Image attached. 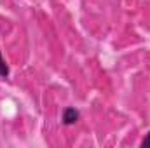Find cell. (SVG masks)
Segmentation results:
<instances>
[{
  "label": "cell",
  "mask_w": 150,
  "mask_h": 148,
  "mask_svg": "<svg viewBox=\"0 0 150 148\" xmlns=\"http://www.w3.org/2000/svg\"><path fill=\"white\" fill-rule=\"evenodd\" d=\"M79 117H80V113H79V110L77 108H74V106H68V108H65L63 110V124L65 125H72V124H75L77 120H79Z\"/></svg>",
  "instance_id": "obj_1"
},
{
  "label": "cell",
  "mask_w": 150,
  "mask_h": 148,
  "mask_svg": "<svg viewBox=\"0 0 150 148\" xmlns=\"http://www.w3.org/2000/svg\"><path fill=\"white\" fill-rule=\"evenodd\" d=\"M7 75H9V66L5 65V61L0 54V77H7Z\"/></svg>",
  "instance_id": "obj_2"
},
{
  "label": "cell",
  "mask_w": 150,
  "mask_h": 148,
  "mask_svg": "<svg viewBox=\"0 0 150 148\" xmlns=\"http://www.w3.org/2000/svg\"><path fill=\"white\" fill-rule=\"evenodd\" d=\"M142 148H150V132L143 138V141H142Z\"/></svg>",
  "instance_id": "obj_3"
}]
</instances>
